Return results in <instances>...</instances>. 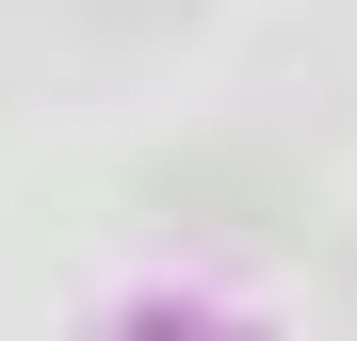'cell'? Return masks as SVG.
I'll list each match as a JSON object with an SVG mask.
<instances>
[{"label": "cell", "mask_w": 357, "mask_h": 341, "mask_svg": "<svg viewBox=\"0 0 357 341\" xmlns=\"http://www.w3.org/2000/svg\"><path fill=\"white\" fill-rule=\"evenodd\" d=\"M66 17V49H98V66H146V49L195 33V0H49Z\"/></svg>", "instance_id": "7a4b0ae2"}, {"label": "cell", "mask_w": 357, "mask_h": 341, "mask_svg": "<svg viewBox=\"0 0 357 341\" xmlns=\"http://www.w3.org/2000/svg\"><path fill=\"white\" fill-rule=\"evenodd\" d=\"M146 195L195 211V227H309V211H325V162L276 146V130H195V146L146 162Z\"/></svg>", "instance_id": "6da1fadb"}]
</instances>
